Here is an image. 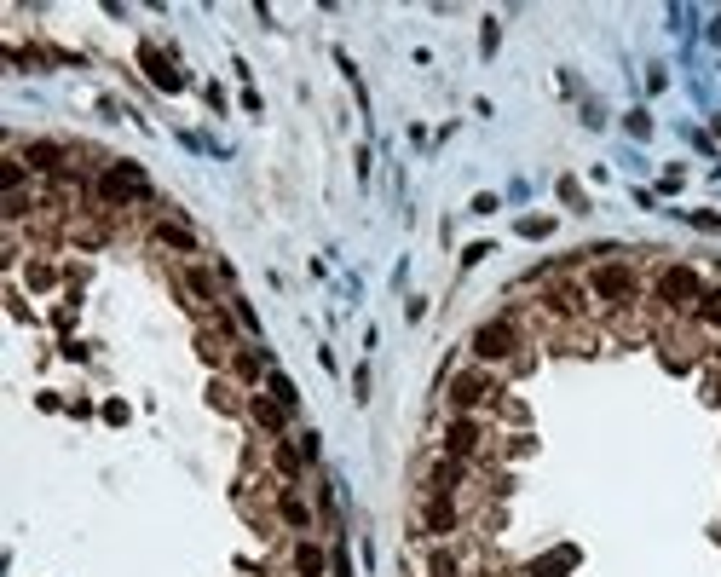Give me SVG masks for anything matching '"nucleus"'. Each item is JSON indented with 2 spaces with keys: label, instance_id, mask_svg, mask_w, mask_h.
Returning <instances> with one entry per match:
<instances>
[{
  "label": "nucleus",
  "instance_id": "4",
  "mask_svg": "<svg viewBox=\"0 0 721 577\" xmlns=\"http://www.w3.org/2000/svg\"><path fill=\"white\" fill-rule=\"evenodd\" d=\"M450 451H473V427H468V422L450 427Z\"/></svg>",
  "mask_w": 721,
  "mask_h": 577
},
{
  "label": "nucleus",
  "instance_id": "3",
  "mask_svg": "<svg viewBox=\"0 0 721 577\" xmlns=\"http://www.w3.org/2000/svg\"><path fill=\"white\" fill-rule=\"evenodd\" d=\"M479 393H485V381H479V375H462V381H456V404H473Z\"/></svg>",
  "mask_w": 721,
  "mask_h": 577
},
{
  "label": "nucleus",
  "instance_id": "1",
  "mask_svg": "<svg viewBox=\"0 0 721 577\" xmlns=\"http://www.w3.org/2000/svg\"><path fill=\"white\" fill-rule=\"evenodd\" d=\"M104 190H110V197H127V190H144V173H139V168H116V173L104 179Z\"/></svg>",
  "mask_w": 721,
  "mask_h": 577
},
{
  "label": "nucleus",
  "instance_id": "6",
  "mask_svg": "<svg viewBox=\"0 0 721 577\" xmlns=\"http://www.w3.org/2000/svg\"><path fill=\"white\" fill-rule=\"evenodd\" d=\"M29 162H35V168H52V162H58V144H35V150H29Z\"/></svg>",
  "mask_w": 721,
  "mask_h": 577
},
{
  "label": "nucleus",
  "instance_id": "2",
  "mask_svg": "<svg viewBox=\"0 0 721 577\" xmlns=\"http://www.w3.org/2000/svg\"><path fill=\"white\" fill-rule=\"evenodd\" d=\"M508 346H514V335H508V329H485V335H479V352H485V358H502Z\"/></svg>",
  "mask_w": 721,
  "mask_h": 577
},
{
  "label": "nucleus",
  "instance_id": "7",
  "mask_svg": "<svg viewBox=\"0 0 721 577\" xmlns=\"http://www.w3.org/2000/svg\"><path fill=\"white\" fill-rule=\"evenodd\" d=\"M664 288H669V295H693V277H686V271H669Z\"/></svg>",
  "mask_w": 721,
  "mask_h": 577
},
{
  "label": "nucleus",
  "instance_id": "5",
  "mask_svg": "<svg viewBox=\"0 0 721 577\" xmlns=\"http://www.w3.org/2000/svg\"><path fill=\"white\" fill-rule=\"evenodd\" d=\"M624 288H629L624 271H606V277H600V295H624Z\"/></svg>",
  "mask_w": 721,
  "mask_h": 577
}]
</instances>
